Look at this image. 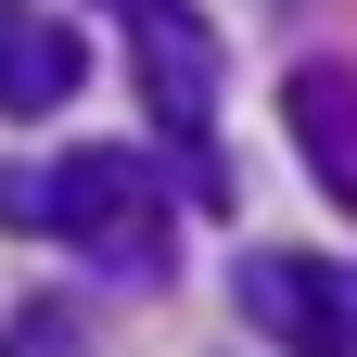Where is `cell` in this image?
<instances>
[{
  "instance_id": "cell-1",
  "label": "cell",
  "mask_w": 357,
  "mask_h": 357,
  "mask_svg": "<svg viewBox=\"0 0 357 357\" xmlns=\"http://www.w3.org/2000/svg\"><path fill=\"white\" fill-rule=\"evenodd\" d=\"M0 217H13V230H64L102 268H153L166 255V178L141 153H64L38 178H0Z\"/></svg>"
},
{
  "instance_id": "cell-2",
  "label": "cell",
  "mask_w": 357,
  "mask_h": 357,
  "mask_svg": "<svg viewBox=\"0 0 357 357\" xmlns=\"http://www.w3.org/2000/svg\"><path fill=\"white\" fill-rule=\"evenodd\" d=\"M128 52H141V102L166 141H217V26L192 13V0H141L128 13Z\"/></svg>"
},
{
  "instance_id": "cell-3",
  "label": "cell",
  "mask_w": 357,
  "mask_h": 357,
  "mask_svg": "<svg viewBox=\"0 0 357 357\" xmlns=\"http://www.w3.org/2000/svg\"><path fill=\"white\" fill-rule=\"evenodd\" d=\"M243 319L268 332V344H294V357H344L357 344V281L332 255H243Z\"/></svg>"
},
{
  "instance_id": "cell-4",
  "label": "cell",
  "mask_w": 357,
  "mask_h": 357,
  "mask_svg": "<svg viewBox=\"0 0 357 357\" xmlns=\"http://www.w3.org/2000/svg\"><path fill=\"white\" fill-rule=\"evenodd\" d=\"M77 77H89V38L52 13V0H0V115L38 128L52 102H77Z\"/></svg>"
},
{
  "instance_id": "cell-5",
  "label": "cell",
  "mask_w": 357,
  "mask_h": 357,
  "mask_svg": "<svg viewBox=\"0 0 357 357\" xmlns=\"http://www.w3.org/2000/svg\"><path fill=\"white\" fill-rule=\"evenodd\" d=\"M281 128H294L306 178L357 217V64H294L281 77Z\"/></svg>"
},
{
  "instance_id": "cell-6",
  "label": "cell",
  "mask_w": 357,
  "mask_h": 357,
  "mask_svg": "<svg viewBox=\"0 0 357 357\" xmlns=\"http://www.w3.org/2000/svg\"><path fill=\"white\" fill-rule=\"evenodd\" d=\"M0 357H77V306H52V294H38L26 319H13V344H0Z\"/></svg>"
},
{
  "instance_id": "cell-7",
  "label": "cell",
  "mask_w": 357,
  "mask_h": 357,
  "mask_svg": "<svg viewBox=\"0 0 357 357\" xmlns=\"http://www.w3.org/2000/svg\"><path fill=\"white\" fill-rule=\"evenodd\" d=\"M115 13H141V0H115Z\"/></svg>"
}]
</instances>
